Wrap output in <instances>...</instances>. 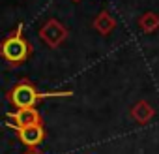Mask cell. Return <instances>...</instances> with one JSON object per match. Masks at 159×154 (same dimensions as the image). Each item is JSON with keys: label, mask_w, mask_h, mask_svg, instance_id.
Listing matches in <instances>:
<instances>
[{"label": "cell", "mask_w": 159, "mask_h": 154, "mask_svg": "<svg viewBox=\"0 0 159 154\" xmlns=\"http://www.w3.org/2000/svg\"><path fill=\"white\" fill-rule=\"evenodd\" d=\"M73 96V90H38L30 79H21L17 81L8 92L6 98L15 109H26V107H36L39 102L49 100V98H69Z\"/></svg>", "instance_id": "6da1fadb"}, {"label": "cell", "mask_w": 159, "mask_h": 154, "mask_svg": "<svg viewBox=\"0 0 159 154\" xmlns=\"http://www.w3.org/2000/svg\"><path fill=\"white\" fill-rule=\"evenodd\" d=\"M34 53L32 43L25 36V25L19 23L4 40H0V58L10 66H23Z\"/></svg>", "instance_id": "7a4b0ae2"}, {"label": "cell", "mask_w": 159, "mask_h": 154, "mask_svg": "<svg viewBox=\"0 0 159 154\" xmlns=\"http://www.w3.org/2000/svg\"><path fill=\"white\" fill-rule=\"evenodd\" d=\"M67 36H69V30H67L58 19H49V21H45V23L41 25V28H39V38H41V41H43L47 47H51V49H58V47L67 40Z\"/></svg>", "instance_id": "3957f363"}, {"label": "cell", "mask_w": 159, "mask_h": 154, "mask_svg": "<svg viewBox=\"0 0 159 154\" xmlns=\"http://www.w3.org/2000/svg\"><path fill=\"white\" fill-rule=\"evenodd\" d=\"M6 122L10 128H13L15 132L28 128V126H36V124H43V117L36 107H26V109H17L13 113L6 115Z\"/></svg>", "instance_id": "277c9868"}, {"label": "cell", "mask_w": 159, "mask_h": 154, "mask_svg": "<svg viewBox=\"0 0 159 154\" xmlns=\"http://www.w3.org/2000/svg\"><path fill=\"white\" fill-rule=\"evenodd\" d=\"M45 135H47V132H45L43 124L28 126V128H23V130L17 132V139H19L25 147H28L30 150H34L36 147H39V145L45 141Z\"/></svg>", "instance_id": "5b68a950"}, {"label": "cell", "mask_w": 159, "mask_h": 154, "mask_svg": "<svg viewBox=\"0 0 159 154\" xmlns=\"http://www.w3.org/2000/svg\"><path fill=\"white\" fill-rule=\"evenodd\" d=\"M129 115H131V118H133L137 124L144 126V124H148V122L155 117V109L150 105L148 100H139V102L131 107Z\"/></svg>", "instance_id": "8992f818"}, {"label": "cell", "mask_w": 159, "mask_h": 154, "mask_svg": "<svg viewBox=\"0 0 159 154\" xmlns=\"http://www.w3.org/2000/svg\"><path fill=\"white\" fill-rule=\"evenodd\" d=\"M92 26H94V30H98L101 36H109V34L116 28V19H114L107 10H103V12H99V13L96 15Z\"/></svg>", "instance_id": "52a82bcc"}, {"label": "cell", "mask_w": 159, "mask_h": 154, "mask_svg": "<svg viewBox=\"0 0 159 154\" xmlns=\"http://www.w3.org/2000/svg\"><path fill=\"white\" fill-rule=\"evenodd\" d=\"M139 28L146 34H152L159 28V15L153 12H146L139 17Z\"/></svg>", "instance_id": "ba28073f"}, {"label": "cell", "mask_w": 159, "mask_h": 154, "mask_svg": "<svg viewBox=\"0 0 159 154\" xmlns=\"http://www.w3.org/2000/svg\"><path fill=\"white\" fill-rule=\"evenodd\" d=\"M25 154H43V152H39V150H28V152H25Z\"/></svg>", "instance_id": "9c48e42d"}, {"label": "cell", "mask_w": 159, "mask_h": 154, "mask_svg": "<svg viewBox=\"0 0 159 154\" xmlns=\"http://www.w3.org/2000/svg\"><path fill=\"white\" fill-rule=\"evenodd\" d=\"M73 2H81V0H73Z\"/></svg>", "instance_id": "30bf717a"}]
</instances>
